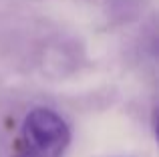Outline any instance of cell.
<instances>
[{
	"mask_svg": "<svg viewBox=\"0 0 159 157\" xmlns=\"http://www.w3.org/2000/svg\"><path fill=\"white\" fill-rule=\"evenodd\" d=\"M70 143L66 121L52 109L36 107L24 117L12 157H62Z\"/></svg>",
	"mask_w": 159,
	"mask_h": 157,
	"instance_id": "cell-1",
	"label": "cell"
}]
</instances>
